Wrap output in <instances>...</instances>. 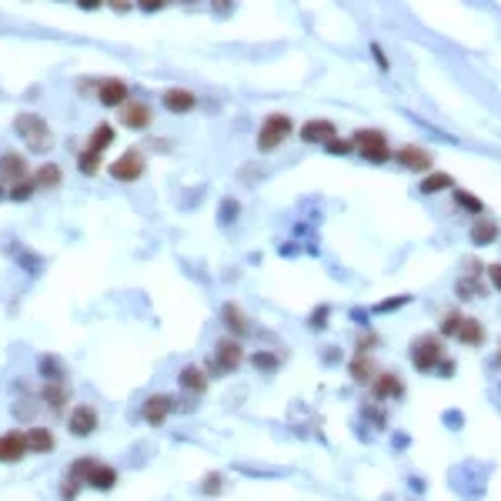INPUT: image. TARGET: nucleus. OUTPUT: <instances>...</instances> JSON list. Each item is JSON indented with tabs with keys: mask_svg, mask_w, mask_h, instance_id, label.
Instances as JSON below:
<instances>
[{
	"mask_svg": "<svg viewBox=\"0 0 501 501\" xmlns=\"http://www.w3.org/2000/svg\"><path fill=\"white\" fill-rule=\"evenodd\" d=\"M351 140H354V147L365 154L368 161H375V164L391 161V151H388V137H384V131H358Z\"/></svg>",
	"mask_w": 501,
	"mask_h": 501,
	"instance_id": "7ed1b4c3",
	"label": "nucleus"
},
{
	"mask_svg": "<svg viewBox=\"0 0 501 501\" xmlns=\"http://www.w3.org/2000/svg\"><path fill=\"white\" fill-rule=\"evenodd\" d=\"M371 391H375V398H398L401 391H405V384H401V378H398V375H391V371H381L378 378H375V384H371Z\"/></svg>",
	"mask_w": 501,
	"mask_h": 501,
	"instance_id": "f3484780",
	"label": "nucleus"
},
{
	"mask_svg": "<svg viewBox=\"0 0 501 501\" xmlns=\"http://www.w3.org/2000/svg\"><path fill=\"white\" fill-rule=\"evenodd\" d=\"M251 361H254V368H261V371H274V368H277V358H274V354H264V351H258Z\"/></svg>",
	"mask_w": 501,
	"mask_h": 501,
	"instance_id": "72a5a7b5",
	"label": "nucleus"
},
{
	"mask_svg": "<svg viewBox=\"0 0 501 501\" xmlns=\"http://www.w3.org/2000/svg\"><path fill=\"white\" fill-rule=\"evenodd\" d=\"M107 170H110V177H114V181H137V177L144 174V154L131 147V151H124L114 164L107 167Z\"/></svg>",
	"mask_w": 501,
	"mask_h": 501,
	"instance_id": "39448f33",
	"label": "nucleus"
},
{
	"mask_svg": "<svg viewBox=\"0 0 501 501\" xmlns=\"http://www.w3.org/2000/svg\"><path fill=\"white\" fill-rule=\"evenodd\" d=\"M324 318H328V307H318V314H311V328H324Z\"/></svg>",
	"mask_w": 501,
	"mask_h": 501,
	"instance_id": "58836bf2",
	"label": "nucleus"
},
{
	"mask_svg": "<svg viewBox=\"0 0 501 501\" xmlns=\"http://www.w3.org/2000/svg\"><path fill=\"white\" fill-rule=\"evenodd\" d=\"M381 371L375 368V361L368 358V354H358L354 361H351V378L358 381V384H375V378H378Z\"/></svg>",
	"mask_w": 501,
	"mask_h": 501,
	"instance_id": "6ab92c4d",
	"label": "nucleus"
},
{
	"mask_svg": "<svg viewBox=\"0 0 501 501\" xmlns=\"http://www.w3.org/2000/svg\"><path fill=\"white\" fill-rule=\"evenodd\" d=\"M67 428H71V435H77V438H91L94 431H97V411H94L91 405H74L71 418H67Z\"/></svg>",
	"mask_w": 501,
	"mask_h": 501,
	"instance_id": "423d86ee",
	"label": "nucleus"
},
{
	"mask_svg": "<svg viewBox=\"0 0 501 501\" xmlns=\"http://www.w3.org/2000/svg\"><path fill=\"white\" fill-rule=\"evenodd\" d=\"M80 485H84V481H77V478H71V474H67V481H64V488H61V498H64V501L77 498V491H80Z\"/></svg>",
	"mask_w": 501,
	"mask_h": 501,
	"instance_id": "f704fd0d",
	"label": "nucleus"
},
{
	"mask_svg": "<svg viewBox=\"0 0 501 501\" xmlns=\"http://www.w3.org/2000/svg\"><path fill=\"white\" fill-rule=\"evenodd\" d=\"M294 131V121H291L288 114H271V117H264L258 131V147L261 151H274L277 144H284Z\"/></svg>",
	"mask_w": 501,
	"mask_h": 501,
	"instance_id": "f03ea898",
	"label": "nucleus"
},
{
	"mask_svg": "<svg viewBox=\"0 0 501 501\" xmlns=\"http://www.w3.org/2000/svg\"><path fill=\"white\" fill-rule=\"evenodd\" d=\"M121 124L131 127V131H144V127L151 124V107L140 104V101H127L121 110Z\"/></svg>",
	"mask_w": 501,
	"mask_h": 501,
	"instance_id": "1a4fd4ad",
	"label": "nucleus"
},
{
	"mask_svg": "<svg viewBox=\"0 0 501 501\" xmlns=\"http://www.w3.org/2000/svg\"><path fill=\"white\" fill-rule=\"evenodd\" d=\"M27 451H31L27 431H7V435H0V461H20Z\"/></svg>",
	"mask_w": 501,
	"mask_h": 501,
	"instance_id": "0eeeda50",
	"label": "nucleus"
},
{
	"mask_svg": "<svg viewBox=\"0 0 501 501\" xmlns=\"http://www.w3.org/2000/svg\"><path fill=\"white\" fill-rule=\"evenodd\" d=\"M448 187H455L451 174H428L421 181V194H438V191H448Z\"/></svg>",
	"mask_w": 501,
	"mask_h": 501,
	"instance_id": "bb28decb",
	"label": "nucleus"
},
{
	"mask_svg": "<svg viewBox=\"0 0 501 501\" xmlns=\"http://www.w3.org/2000/svg\"><path fill=\"white\" fill-rule=\"evenodd\" d=\"M334 137H337V131H334L331 121H307L301 127L304 144H328V140H334Z\"/></svg>",
	"mask_w": 501,
	"mask_h": 501,
	"instance_id": "ddd939ff",
	"label": "nucleus"
},
{
	"mask_svg": "<svg viewBox=\"0 0 501 501\" xmlns=\"http://www.w3.org/2000/svg\"><path fill=\"white\" fill-rule=\"evenodd\" d=\"M458 298H481V284L478 281H471V277H465V281H458Z\"/></svg>",
	"mask_w": 501,
	"mask_h": 501,
	"instance_id": "7c9ffc66",
	"label": "nucleus"
},
{
	"mask_svg": "<svg viewBox=\"0 0 501 501\" xmlns=\"http://www.w3.org/2000/svg\"><path fill=\"white\" fill-rule=\"evenodd\" d=\"M14 127L17 134L24 137V144L31 147V151H50V144H54V131H50V124L44 117H37V114H17L14 117Z\"/></svg>",
	"mask_w": 501,
	"mask_h": 501,
	"instance_id": "f257e3e1",
	"label": "nucleus"
},
{
	"mask_svg": "<svg viewBox=\"0 0 501 501\" xmlns=\"http://www.w3.org/2000/svg\"><path fill=\"white\" fill-rule=\"evenodd\" d=\"M77 164H80V170H84V174H97V167H101V154L87 147V151L80 154V161H77Z\"/></svg>",
	"mask_w": 501,
	"mask_h": 501,
	"instance_id": "c85d7f7f",
	"label": "nucleus"
},
{
	"mask_svg": "<svg viewBox=\"0 0 501 501\" xmlns=\"http://www.w3.org/2000/svg\"><path fill=\"white\" fill-rule=\"evenodd\" d=\"M221 318H224V324H228L234 334H247V331H251V321H247V314H244L238 304H224V307H221Z\"/></svg>",
	"mask_w": 501,
	"mask_h": 501,
	"instance_id": "aec40b11",
	"label": "nucleus"
},
{
	"mask_svg": "<svg viewBox=\"0 0 501 501\" xmlns=\"http://www.w3.org/2000/svg\"><path fill=\"white\" fill-rule=\"evenodd\" d=\"M181 388H187V391L201 395V391H208V375H204L201 368H194V365L181 368Z\"/></svg>",
	"mask_w": 501,
	"mask_h": 501,
	"instance_id": "4be33fe9",
	"label": "nucleus"
},
{
	"mask_svg": "<svg viewBox=\"0 0 501 501\" xmlns=\"http://www.w3.org/2000/svg\"><path fill=\"white\" fill-rule=\"evenodd\" d=\"M194 104H198V97L191 91H181V87L164 91V110H170V114H187V110H194Z\"/></svg>",
	"mask_w": 501,
	"mask_h": 501,
	"instance_id": "2eb2a0df",
	"label": "nucleus"
},
{
	"mask_svg": "<svg viewBox=\"0 0 501 501\" xmlns=\"http://www.w3.org/2000/svg\"><path fill=\"white\" fill-rule=\"evenodd\" d=\"M221 481H224L221 474H208V478H204V491H208V495H217V491H221Z\"/></svg>",
	"mask_w": 501,
	"mask_h": 501,
	"instance_id": "e433bc0d",
	"label": "nucleus"
},
{
	"mask_svg": "<svg viewBox=\"0 0 501 501\" xmlns=\"http://www.w3.org/2000/svg\"><path fill=\"white\" fill-rule=\"evenodd\" d=\"M34 191H37V187H34V181H20V184H14V187L7 191V198H10V201H27Z\"/></svg>",
	"mask_w": 501,
	"mask_h": 501,
	"instance_id": "c756f323",
	"label": "nucleus"
},
{
	"mask_svg": "<svg viewBox=\"0 0 501 501\" xmlns=\"http://www.w3.org/2000/svg\"><path fill=\"white\" fill-rule=\"evenodd\" d=\"M97 97H101V104H107V107H124V104H127V84H124V80H117V77L101 80Z\"/></svg>",
	"mask_w": 501,
	"mask_h": 501,
	"instance_id": "9b49d317",
	"label": "nucleus"
},
{
	"mask_svg": "<svg viewBox=\"0 0 501 501\" xmlns=\"http://www.w3.org/2000/svg\"><path fill=\"white\" fill-rule=\"evenodd\" d=\"M498 365H501V351H498Z\"/></svg>",
	"mask_w": 501,
	"mask_h": 501,
	"instance_id": "a19ab883",
	"label": "nucleus"
},
{
	"mask_svg": "<svg viewBox=\"0 0 501 501\" xmlns=\"http://www.w3.org/2000/svg\"><path fill=\"white\" fill-rule=\"evenodd\" d=\"M411 298H395V301H384V304H378V311H391V307H401V304H408Z\"/></svg>",
	"mask_w": 501,
	"mask_h": 501,
	"instance_id": "ea45409f",
	"label": "nucleus"
},
{
	"mask_svg": "<svg viewBox=\"0 0 501 501\" xmlns=\"http://www.w3.org/2000/svg\"><path fill=\"white\" fill-rule=\"evenodd\" d=\"M61 184V167L57 164H41L37 174H34V187L37 191H54Z\"/></svg>",
	"mask_w": 501,
	"mask_h": 501,
	"instance_id": "412c9836",
	"label": "nucleus"
},
{
	"mask_svg": "<svg viewBox=\"0 0 501 501\" xmlns=\"http://www.w3.org/2000/svg\"><path fill=\"white\" fill-rule=\"evenodd\" d=\"M455 201L465 208V211H471V214H481V201L478 198H471V194H465V191H455Z\"/></svg>",
	"mask_w": 501,
	"mask_h": 501,
	"instance_id": "473e14b6",
	"label": "nucleus"
},
{
	"mask_svg": "<svg viewBox=\"0 0 501 501\" xmlns=\"http://www.w3.org/2000/svg\"><path fill=\"white\" fill-rule=\"evenodd\" d=\"M411 365L418 368V371H431L435 365H441V341L435 334H421L411 344Z\"/></svg>",
	"mask_w": 501,
	"mask_h": 501,
	"instance_id": "20e7f679",
	"label": "nucleus"
},
{
	"mask_svg": "<svg viewBox=\"0 0 501 501\" xmlns=\"http://www.w3.org/2000/svg\"><path fill=\"white\" fill-rule=\"evenodd\" d=\"M461 314H458V311H451V314H444V318H441V334H455L458 337V331H461Z\"/></svg>",
	"mask_w": 501,
	"mask_h": 501,
	"instance_id": "2f4dec72",
	"label": "nucleus"
},
{
	"mask_svg": "<svg viewBox=\"0 0 501 501\" xmlns=\"http://www.w3.org/2000/svg\"><path fill=\"white\" fill-rule=\"evenodd\" d=\"M488 277H491V284H495V288L501 291V261H498V264H491V268H488Z\"/></svg>",
	"mask_w": 501,
	"mask_h": 501,
	"instance_id": "4c0bfd02",
	"label": "nucleus"
},
{
	"mask_svg": "<svg viewBox=\"0 0 501 501\" xmlns=\"http://www.w3.org/2000/svg\"><path fill=\"white\" fill-rule=\"evenodd\" d=\"M44 401L50 408H64L67 405V388L64 384H44Z\"/></svg>",
	"mask_w": 501,
	"mask_h": 501,
	"instance_id": "cd10ccee",
	"label": "nucleus"
},
{
	"mask_svg": "<svg viewBox=\"0 0 501 501\" xmlns=\"http://www.w3.org/2000/svg\"><path fill=\"white\" fill-rule=\"evenodd\" d=\"M214 358H217V368L221 371H234V368L241 365V344L234 341V337H224V341H217V348H214Z\"/></svg>",
	"mask_w": 501,
	"mask_h": 501,
	"instance_id": "9d476101",
	"label": "nucleus"
},
{
	"mask_svg": "<svg viewBox=\"0 0 501 501\" xmlns=\"http://www.w3.org/2000/svg\"><path fill=\"white\" fill-rule=\"evenodd\" d=\"M41 375L47 378V384H64V381H67V368H64L54 354H44V358H41Z\"/></svg>",
	"mask_w": 501,
	"mask_h": 501,
	"instance_id": "b1692460",
	"label": "nucleus"
},
{
	"mask_svg": "<svg viewBox=\"0 0 501 501\" xmlns=\"http://www.w3.org/2000/svg\"><path fill=\"white\" fill-rule=\"evenodd\" d=\"M27 444H31V451H37V455H47V451H54V435H50L47 428H31V431H27Z\"/></svg>",
	"mask_w": 501,
	"mask_h": 501,
	"instance_id": "393cba45",
	"label": "nucleus"
},
{
	"mask_svg": "<svg viewBox=\"0 0 501 501\" xmlns=\"http://www.w3.org/2000/svg\"><path fill=\"white\" fill-rule=\"evenodd\" d=\"M458 337H461V341H465V344H474V348H478V344H485V324H481V321H474V318H465L461 321V331H458Z\"/></svg>",
	"mask_w": 501,
	"mask_h": 501,
	"instance_id": "5701e85b",
	"label": "nucleus"
},
{
	"mask_svg": "<svg viewBox=\"0 0 501 501\" xmlns=\"http://www.w3.org/2000/svg\"><path fill=\"white\" fill-rule=\"evenodd\" d=\"M110 144H114V127H110V124H97L91 131V151L104 154Z\"/></svg>",
	"mask_w": 501,
	"mask_h": 501,
	"instance_id": "a878e982",
	"label": "nucleus"
},
{
	"mask_svg": "<svg viewBox=\"0 0 501 501\" xmlns=\"http://www.w3.org/2000/svg\"><path fill=\"white\" fill-rule=\"evenodd\" d=\"M174 411V401L167 395H151L144 401V421L147 425H164V418Z\"/></svg>",
	"mask_w": 501,
	"mask_h": 501,
	"instance_id": "f8f14e48",
	"label": "nucleus"
},
{
	"mask_svg": "<svg viewBox=\"0 0 501 501\" xmlns=\"http://www.w3.org/2000/svg\"><path fill=\"white\" fill-rule=\"evenodd\" d=\"M395 157H398V164H405L408 170H428V167H431V154L421 151V147H414V144L401 147Z\"/></svg>",
	"mask_w": 501,
	"mask_h": 501,
	"instance_id": "dca6fc26",
	"label": "nucleus"
},
{
	"mask_svg": "<svg viewBox=\"0 0 501 501\" xmlns=\"http://www.w3.org/2000/svg\"><path fill=\"white\" fill-rule=\"evenodd\" d=\"M331 154H348V151H354V140H341V137H334V140H328L324 144Z\"/></svg>",
	"mask_w": 501,
	"mask_h": 501,
	"instance_id": "c9c22d12",
	"label": "nucleus"
},
{
	"mask_svg": "<svg viewBox=\"0 0 501 501\" xmlns=\"http://www.w3.org/2000/svg\"><path fill=\"white\" fill-rule=\"evenodd\" d=\"M495 238H498V224L488 221V217H474V224H471V241H474V247L495 244Z\"/></svg>",
	"mask_w": 501,
	"mask_h": 501,
	"instance_id": "a211bd4d",
	"label": "nucleus"
},
{
	"mask_svg": "<svg viewBox=\"0 0 501 501\" xmlns=\"http://www.w3.org/2000/svg\"><path fill=\"white\" fill-rule=\"evenodd\" d=\"M0 177H7L10 187L20 184V181H27V161H24L17 151H3L0 154Z\"/></svg>",
	"mask_w": 501,
	"mask_h": 501,
	"instance_id": "6e6552de",
	"label": "nucleus"
},
{
	"mask_svg": "<svg viewBox=\"0 0 501 501\" xmlns=\"http://www.w3.org/2000/svg\"><path fill=\"white\" fill-rule=\"evenodd\" d=\"M84 485L97 488V491H110V488L117 485V471L110 468V465H101V461H94V468L87 471V478H84Z\"/></svg>",
	"mask_w": 501,
	"mask_h": 501,
	"instance_id": "4468645a",
	"label": "nucleus"
}]
</instances>
